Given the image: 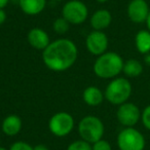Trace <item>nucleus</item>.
Here are the masks:
<instances>
[{
  "label": "nucleus",
  "instance_id": "nucleus-16",
  "mask_svg": "<svg viewBox=\"0 0 150 150\" xmlns=\"http://www.w3.org/2000/svg\"><path fill=\"white\" fill-rule=\"evenodd\" d=\"M135 45L137 50L142 54L150 52V32L146 30H140L135 36Z\"/></svg>",
  "mask_w": 150,
  "mask_h": 150
},
{
  "label": "nucleus",
  "instance_id": "nucleus-12",
  "mask_svg": "<svg viewBox=\"0 0 150 150\" xmlns=\"http://www.w3.org/2000/svg\"><path fill=\"white\" fill-rule=\"evenodd\" d=\"M112 22V15L107 9H99L91 17V26L94 30L103 31L110 26Z\"/></svg>",
  "mask_w": 150,
  "mask_h": 150
},
{
  "label": "nucleus",
  "instance_id": "nucleus-17",
  "mask_svg": "<svg viewBox=\"0 0 150 150\" xmlns=\"http://www.w3.org/2000/svg\"><path fill=\"white\" fill-rule=\"evenodd\" d=\"M143 70L144 68L142 63L138 60H135V59H129L123 63L122 72L129 78L139 77L143 73Z\"/></svg>",
  "mask_w": 150,
  "mask_h": 150
},
{
  "label": "nucleus",
  "instance_id": "nucleus-9",
  "mask_svg": "<svg viewBox=\"0 0 150 150\" xmlns=\"http://www.w3.org/2000/svg\"><path fill=\"white\" fill-rule=\"evenodd\" d=\"M109 45V40L107 35L103 31L94 30L92 31L86 39V50L94 56H101L107 52Z\"/></svg>",
  "mask_w": 150,
  "mask_h": 150
},
{
  "label": "nucleus",
  "instance_id": "nucleus-24",
  "mask_svg": "<svg viewBox=\"0 0 150 150\" xmlns=\"http://www.w3.org/2000/svg\"><path fill=\"white\" fill-rule=\"evenodd\" d=\"M34 150H50L48 147L46 145H43V144H39V145H36L34 147Z\"/></svg>",
  "mask_w": 150,
  "mask_h": 150
},
{
  "label": "nucleus",
  "instance_id": "nucleus-30",
  "mask_svg": "<svg viewBox=\"0 0 150 150\" xmlns=\"http://www.w3.org/2000/svg\"><path fill=\"white\" fill-rule=\"evenodd\" d=\"M54 1H63V0H54Z\"/></svg>",
  "mask_w": 150,
  "mask_h": 150
},
{
  "label": "nucleus",
  "instance_id": "nucleus-5",
  "mask_svg": "<svg viewBox=\"0 0 150 150\" xmlns=\"http://www.w3.org/2000/svg\"><path fill=\"white\" fill-rule=\"evenodd\" d=\"M146 141L143 134L135 127H125L117 136L119 150H144Z\"/></svg>",
  "mask_w": 150,
  "mask_h": 150
},
{
  "label": "nucleus",
  "instance_id": "nucleus-11",
  "mask_svg": "<svg viewBox=\"0 0 150 150\" xmlns=\"http://www.w3.org/2000/svg\"><path fill=\"white\" fill-rule=\"evenodd\" d=\"M27 40L33 48L43 52L50 43V36L44 30L40 28H33L28 32Z\"/></svg>",
  "mask_w": 150,
  "mask_h": 150
},
{
  "label": "nucleus",
  "instance_id": "nucleus-6",
  "mask_svg": "<svg viewBox=\"0 0 150 150\" xmlns=\"http://www.w3.org/2000/svg\"><path fill=\"white\" fill-rule=\"evenodd\" d=\"M74 118L68 112H58L50 117L48 129L56 137H66L74 129Z\"/></svg>",
  "mask_w": 150,
  "mask_h": 150
},
{
  "label": "nucleus",
  "instance_id": "nucleus-21",
  "mask_svg": "<svg viewBox=\"0 0 150 150\" xmlns=\"http://www.w3.org/2000/svg\"><path fill=\"white\" fill-rule=\"evenodd\" d=\"M141 120L143 125L150 131V105L146 106L144 108V110L142 111V114H141Z\"/></svg>",
  "mask_w": 150,
  "mask_h": 150
},
{
  "label": "nucleus",
  "instance_id": "nucleus-8",
  "mask_svg": "<svg viewBox=\"0 0 150 150\" xmlns=\"http://www.w3.org/2000/svg\"><path fill=\"white\" fill-rule=\"evenodd\" d=\"M142 112L134 103L125 102L119 105L116 111L118 122L125 127H134L141 119Z\"/></svg>",
  "mask_w": 150,
  "mask_h": 150
},
{
  "label": "nucleus",
  "instance_id": "nucleus-23",
  "mask_svg": "<svg viewBox=\"0 0 150 150\" xmlns=\"http://www.w3.org/2000/svg\"><path fill=\"white\" fill-rule=\"evenodd\" d=\"M6 21V13L4 9H0V25H2Z\"/></svg>",
  "mask_w": 150,
  "mask_h": 150
},
{
  "label": "nucleus",
  "instance_id": "nucleus-29",
  "mask_svg": "<svg viewBox=\"0 0 150 150\" xmlns=\"http://www.w3.org/2000/svg\"><path fill=\"white\" fill-rule=\"evenodd\" d=\"M0 150H7V149H6V148H4V147H2V146H0Z\"/></svg>",
  "mask_w": 150,
  "mask_h": 150
},
{
  "label": "nucleus",
  "instance_id": "nucleus-25",
  "mask_svg": "<svg viewBox=\"0 0 150 150\" xmlns=\"http://www.w3.org/2000/svg\"><path fill=\"white\" fill-rule=\"evenodd\" d=\"M144 63H145L147 66L150 67V52L144 54Z\"/></svg>",
  "mask_w": 150,
  "mask_h": 150
},
{
  "label": "nucleus",
  "instance_id": "nucleus-10",
  "mask_svg": "<svg viewBox=\"0 0 150 150\" xmlns=\"http://www.w3.org/2000/svg\"><path fill=\"white\" fill-rule=\"evenodd\" d=\"M127 17L133 23H146L150 13L149 5L146 0H131L127 5Z\"/></svg>",
  "mask_w": 150,
  "mask_h": 150
},
{
  "label": "nucleus",
  "instance_id": "nucleus-15",
  "mask_svg": "<svg viewBox=\"0 0 150 150\" xmlns=\"http://www.w3.org/2000/svg\"><path fill=\"white\" fill-rule=\"evenodd\" d=\"M105 95L97 86H88L82 93V99L88 106H98L104 101Z\"/></svg>",
  "mask_w": 150,
  "mask_h": 150
},
{
  "label": "nucleus",
  "instance_id": "nucleus-2",
  "mask_svg": "<svg viewBox=\"0 0 150 150\" xmlns=\"http://www.w3.org/2000/svg\"><path fill=\"white\" fill-rule=\"evenodd\" d=\"M123 63L120 54L114 52H106L99 56L95 61L93 70L94 73L103 79H113L118 77L122 72Z\"/></svg>",
  "mask_w": 150,
  "mask_h": 150
},
{
  "label": "nucleus",
  "instance_id": "nucleus-1",
  "mask_svg": "<svg viewBox=\"0 0 150 150\" xmlns=\"http://www.w3.org/2000/svg\"><path fill=\"white\" fill-rule=\"evenodd\" d=\"M78 57L77 46L68 38H60L50 42L42 52V60L50 70L63 72L75 64Z\"/></svg>",
  "mask_w": 150,
  "mask_h": 150
},
{
  "label": "nucleus",
  "instance_id": "nucleus-7",
  "mask_svg": "<svg viewBox=\"0 0 150 150\" xmlns=\"http://www.w3.org/2000/svg\"><path fill=\"white\" fill-rule=\"evenodd\" d=\"M62 17L70 24L79 25L86 22L88 17V6L80 0L67 1L62 8Z\"/></svg>",
  "mask_w": 150,
  "mask_h": 150
},
{
  "label": "nucleus",
  "instance_id": "nucleus-4",
  "mask_svg": "<svg viewBox=\"0 0 150 150\" xmlns=\"http://www.w3.org/2000/svg\"><path fill=\"white\" fill-rule=\"evenodd\" d=\"M104 132L103 121L94 115H86L78 123V134L80 138L91 144L102 139Z\"/></svg>",
  "mask_w": 150,
  "mask_h": 150
},
{
  "label": "nucleus",
  "instance_id": "nucleus-27",
  "mask_svg": "<svg viewBox=\"0 0 150 150\" xmlns=\"http://www.w3.org/2000/svg\"><path fill=\"white\" fill-rule=\"evenodd\" d=\"M146 25H147V30L150 32V13H149V16H148L147 20H146Z\"/></svg>",
  "mask_w": 150,
  "mask_h": 150
},
{
  "label": "nucleus",
  "instance_id": "nucleus-14",
  "mask_svg": "<svg viewBox=\"0 0 150 150\" xmlns=\"http://www.w3.org/2000/svg\"><path fill=\"white\" fill-rule=\"evenodd\" d=\"M21 11L28 16H36L44 11L46 0H19Z\"/></svg>",
  "mask_w": 150,
  "mask_h": 150
},
{
  "label": "nucleus",
  "instance_id": "nucleus-3",
  "mask_svg": "<svg viewBox=\"0 0 150 150\" xmlns=\"http://www.w3.org/2000/svg\"><path fill=\"white\" fill-rule=\"evenodd\" d=\"M132 84L125 77H115L111 80L105 90V98L112 105H119L127 102L132 95Z\"/></svg>",
  "mask_w": 150,
  "mask_h": 150
},
{
  "label": "nucleus",
  "instance_id": "nucleus-28",
  "mask_svg": "<svg viewBox=\"0 0 150 150\" xmlns=\"http://www.w3.org/2000/svg\"><path fill=\"white\" fill-rule=\"evenodd\" d=\"M96 1H98V2H100V3H105V2H107V1H109V0H96Z\"/></svg>",
  "mask_w": 150,
  "mask_h": 150
},
{
  "label": "nucleus",
  "instance_id": "nucleus-22",
  "mask_svg": "<svg viewBox=\"0 0 150 150\" xmlns=\"http://www.w3.org/2000/svg\"><path fill=\"white\" fill-rule=\"evenodd\" d=\"M9 150H34V147L24 141H18L11 144Z\"/></svg>",
  "mask_w": 150,
  "mask_h": 150
},
{
  "label": "nucleus",
  "instance_id": "nucleus-26",
  "mask_svg": "<svg viewBox=\"0 0 150 150\" xmlns=\"http://www.w3.org/2000/svg\"><path fill=\"white\" fill-rule=\"evenodd\" d=\"M9 0H0V9H3L7 4H8Z\"/></svg>",
  "mask_w": 150,
  "mask_h": 150
},
{
  "label": "nucleus",
  "instance_id": "nucleus-20",
  "mask_svg": "<svg viewBox=\"0 0 150 150\" xmlns=\"http://www.w3.org/2000/svg\"><path fill=\"white\" fill-rule=\"evenodd\" d=\"M92 150H112V147L108 141L101 139L92 144Z\"/></svg>",
  "mask_w": 150,
  "mask_h": 150
},
{
  "label": "nucleus",
  "instance_id": "nucleus-13",
  "mask_svg": "<svg viewBox=\"0 0 150 150\" xmlns=\"http://www.w3.org/2000/svg\"><path fill=\"white\" fill-rule=\"evenodd\" d=\"M22 127H23V122H22L21 117L16 114H11L6 116L3 119L2 125H1L2 132L9 137L17 136L21 132Z\"/></svg>",
  "mask_w": 150,
  "mask_h": 150
},
{
  "label": "nucleus",
  "instance_id": "nucleus-18",
  "mask_svg": "<svg viewBox=\"0 0 150 150\" xmlns=\"http://www.w3.org/2000/svg\"><path fill=\"white\" fill-rule=\"evenodd\" d=\"M69 27H70V23L63 17L56 19L52 24V29L58 34H65L69 30Z\"/></svg>",
  "mask_w": 150,
  "mask_h": 150
},
{
  "label": "nucleus",
  "instance_id": "nucleus-19",
  "mask_svg": "<svg viewBox=\"0 0 150 150\" xmlns=\"http://www.w3.org/2000/svg\"><path fill=\"white\" fill-rule=\"evenodd\" d=\"M67 150H92V144L84 140H76L67 147Z\"/></svg>",
  "mask_w": 150,
  "mask_h": 150
}]
</instances>
